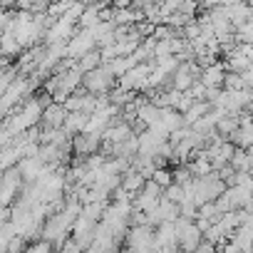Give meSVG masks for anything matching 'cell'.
I'll use <instances>...</instances> for the list:
<instances>
[{
  "mask_svg": "<svg viewBox=\"0 0 253 253\" xmlns=\"http://www.w3.org/2000/svg\"><path fill=\"white\" fill-rule=\"evenodd\" d=\"M117 84V77L107 70V65H99L82 75V87L92 94H109V89Z\"/></svg>",
  "mask_w": 253,
  "mask_h": 253,
  "instance_id": "6da1fadb",
  "label": "cell"
},
{
  "mask_svg": "<svg viewBox=\"0 0 253 253\" xmlns=\"http://www.w3.org/2000/svg\"><path fill=\"white\" fill-rule=\"evenodd\" d=\"M124 246L129 251H152L154 248V226L152 223H132L124 236Z\"/></svg>",
  "mask_w": 253,
  "mask_h": 253,
  "instance_id": "7a4b0ae2",
  "label": "cell"
},
{
  "mask_svg": "<svg viewBox=\"0 0 253 253\" xmlns=\"http://www.w3.org/2000/svg\"><path fill=\"white\" fill-rule=\"evenodd\" d=\"M174 223H176L179 248H181V251H196V246H199L201 238H204V231L196 226V221H194V218H186V216H179Z\"/></svg>",
  "mask_w": 253,
  "mask_h": 253,
  "instance_id": "3957f363",
  "label": "cell"
},
{
  "mask_svg": "<svg viewBox=\"0 0 253 253\" xmlns=\"http://www.w3.org/2000/svg\"><path fill=\"white\" fill-rule=\"evenodd\" d=\"M77 30V20L70 18V15H60V18H52L50 25L45 28V45H52V42H67L72 38V33Z\"/></svg>",
  "mask_w": 253,
  "mask_h": 253,
  "instance_id": "277c9868",
  "label": "cell"
},
{
  "mask_svg": "<svg viewBox=\"0 0 253 253\" xmlns=\"http://www.w3.org/2000/svg\"><path fill=\"white\" fill-rule=\"evenodd\" d=\"M152 67H154V62H137V65H132L129 70H126V72L117 80V84L124 87V89L144 92V87H147V77H149Z\"/></svg>",
  "mask_w": 253,
  "mask_h": 253,
  "instance_id": "5b68a950",
  "label": "cell"
},
{
  "mask_svg": "<svg viewBox=\"0 0 253 253\" xmlns=\"http://www.w3.org/2000/svg\"><path fill=\"white\" fill-rule=\"evenodd\" d=\"M23 176L15 167H10L8 171H3V176H0V204L3 206H10L18 194H23Z\"/></svg>",
  "mask_w": 253,
  "mask_h": 253,
  "instance_id": "8992f818",
  "label": "cell"
},
{
  "mask_svg": "<svg viewBox=\"0 0 253 253\" xmlns=\"http://www.w3.org/2000/svg\"><path fill=\"white\" fill-rule=\"evenodd\" d=\"M97 47V40H94V33L92 28H80L72 33V38L67 40V57L72 60H80L82 55H87L89 50Z\"/></svg>",
  "mask_w": 253,
  "mask_h": 253,
  "instance_id": "52a82bcc",
  "label": "cell"
},
{
  "mask_svg": "<svg viewBox=\"0 0 253 253\" xmlns=\"http://www.w3.org/2000/svg\"><path fill=\"white\" fill-rule=\"evenodd\" d=\"M176 223L174 221H162L154 226V251H176Z\"/></svg>",
  "mask_w": 253,
  "mask_h": 253,
  "instance_id": "ba28073f",
  "label": "cell"
},
{
  "mask_svg": "<svg viewBox=\"0 0 253 253\" xmlns=\"http://www.w3.org/2000/svg\"><path fill=\"white\" fill-rule=\"evenodd\" d=\"M134 134V129H132V122H114V124H109L107 129H104V134H102V147H109V144H122L124 139H129Z\"/></svg>",
  "mask_w": 253,
  "mask_h": 253,
  "instance_id": "9c48e42d",
  "label": "cell"
},
{
  "mask_svg": "<svg viewBox=\"0 0 253 253\" xmlns=\"http://www.w3.org/2000/svg\"><path fill=\"white\" fill-rule=\"evenodd\" d=\"M15 169L20 171V176H23L25 184H33V181L40 179V174H42V169H45V162H42L38 154H35V157H23V159L15 164Z\"/></svg>",
  "mask_w": 253,
  "mask_h": 253,
  "instance_id": "30bf717a",
  "label": "cell"
},
{
  "mask_svg": "<svg viewBox=\"0 0 253 253\" xmlns=\"http://www.w3.org/2000/svg\"><path fill=\"white\" fill-rule=\"evenodd\" d=\"M97 223H99V221H92V218H87L84 213H80V216L75 218V223H72V231H70V233L82 243V248H87V246H89V241H92V236H94Z\"/></svg>",
  "mask_w": 253,
  "mask_h": 253,
  "instance_id": "8fae6325",
  "label": "cell"
},
{
  "mask_svg": "<svg viewBox=\"0 0 253 253\" xmlns=\"http://www.w3.org/2000/svg\"><path fill=\"white\" fill-rule=\"evenodd\" d=\"M65 117H67V109H65V104L62 102H47L45 104V109H42V124L45 126H62V122H65Z\"/></svg>",
  "mask_w": 253,
  "mask_h": 253,
  "instance_id": "7c38bea8",
  "label": "cell"
},
{
  "mask_svg": "<svg viewBox=\"0 0 253 253\" xmlns=\"http://www.w3.org/2000/svg\"><path fill=\"white\" fill-rule=\"evenodd\" d=\"M223 77H226V67H223V62H211V65H206L204 70H201V82L206 84V87H223Z\"/></svg>",
  "mask_w": 253,
  "mask_h": 253,
  "instance_id": "4fadbf2b",
  "label": "cell"
},
{
  "mask_svg": "<svg viewBox=\"0 0 253 253\" xmlns=\"http://www.w3.org/2000/svg\"><path fill=\"white\" fill-rule=\"evenodd\" d=\"M25 47L18 42V38H15V33L10 30V28H5L3 33H0V55L3 57H15V55H20Z\"/></svg>",
  "mask_w": 253,
  "mask_h": 253,
  "instance_id": "5bb4252c",
  "label": "cell"
},
{
  "mask_svg": "<svg viewBox=\"0 0 253 253\" xmlns=\"http://www.w3.org/2000/svg\"><path fill=\"white\" fill-rule=\"evenodd\" d=\"M226 13H228V20H231L233 28H238L241 23L253 18V8L246 3V0H238V3H233V5H226Z\"/></svg>",
  "mask_w": 253,
  "mask_h": 253,
  "instance_id": "9a60e30c",
  "label": "cell"
},
{
  "mask_svg": "<svg viewBox=\"0 0 253 253\" xmlns=\"http://www.w3.org/2000/svg\"><path fill=\"white\" fill-rule=\"evenodd\" d=\"M147 184V176L142 174V171H137L134 167L132 169H126L124 174H122V189L126 191V194H137V191H142V186Z\"/></svg>",
  "mask_w": 253,
  "mask_h": 253,
  "instance_id": "2e32d148",
  "label": "cell"
},
{
  "mask_svg": "<svg viewBox=\"0 0 253 253\" xmlns=\"http://www.w3.org/2000/svg\"><path fill=\"white\" fill-rule=\"evenodd\" d=\"M159 122L169 129V134L174 132V129H179V126H184V114L176 109V107H162V112H159Z\"/></svg>",
  "mask_w": 253,
  "mask_h": 253,
  "instance_id": "e0dca14e",
  "label": "cell"
},
{
  "mask_svg": "<svg viewBox=\"0 0 253 253\" xmlns=\"http://www.w3.org/2000/svg\"><path fill=\"white\" fill-rule=\"evenodd\" d=\"M87 117H89V114H84V112H67V117H65V122H62V129H65L70 137L80 134V132L84 129V124H87Z\"/></svg>",
  "mask_w": 253,
  "mask_h": 253,
  "instance_id": "ac0fdd59",
  "label": "cell"
},
{
  "mask_svg": "<svg viewBox=\"0 0 253 253\" xmlns=\"http://www.w3.org/2000/svg\"><path fill=\"white\" fill-rule=\"evenodd\" d=\"M104 65H107V70L119 80L126 70L132 67V65H137V60H134V55H117V57H112L109 62H104Z\"/></svg>",
  "mask_w": 253,
  "mask_h": 253,
  "instance_id": "d6986e66",
  "label": "cell"
},
{
  "mask_svg": "<svg viewBox=\"0 0 253 253\" xmlns=\"http://www.w3.org/2000/svg\"><path fill=\"white\" fill-rule=\"evenodd\" d=\"M209 109H211V102H209V99H194L191 107H189L186 112H181V114H184V124L191 126V124H194L199 117H204Z\"/></svg>",
  "mask_w": 253,
  "mask_h": 253,
  "instance_id": "ffe728a7",
  "label": "cell"
},
{
  "mask_svg": "<svg viewBox=\"0 0 253 253\" xmlns=\"http://www.w3.org/2000/svg\"><path fill=\"white\" fill-rule=\"evenodd\" d=\"M107 204H109V201H84L80 213H84V216H87V218H92V221H102Z\"/></svg>",
  "mask_w": 253,
  "mask_h": 253,
  "instance_id": "44dd1931",
  "label": "cell"
},
{
  "mask_svg": "<svg viewBox=\"0 0 253 253\" xmlns=\"http://www.w3.org/2000/svg\"><path fill=\"white\" fill-rule=\"evenodd\" d=\"M99 65H102L99 50H89L87 55H82V57L77 60V67H80L82 72H89V70H94V67H99Z\"/></svg>",
  "mask_w": 253,
  "mask_h": 253,
  "instance_id": "7402d4cb",
  "label": "cell"
},
{
  "mask_svg": "<svg viewBox=\"0 0 253 253\" xmlns=\"http://www.w3.org/2000/svg\"><path fill=\"white\" fill-rule=\"evenodd\" d=\"M236 126H238V117H236V114H228V112H226V114H223V117H221V119L216 122V132H218L221 137H228V134H231V132L236 129Z\"/></svg>",
  "mask_w": 253,
  "mask_h": 253,
  "instance_id": "603a6c76",
  "label": "cell"
},
{
  "mask_svg": "<svg viewBox=\"0 0 253 253\" xmlns=\"http://www.w3.org/2000/svg\"><path fill=\"white\" fill-rule=\"evenodd\" d=\"M228 164H231L236 171H238V169H251V154H248V149H241V147H236V152L231 154Z\"/></svg>",
  "mask_w": 253,
  "mask_h": 253,
  "instance_id": "cb8c5ba5",
  "label": "cell"
},
{
  "mask_svg": "<svg viewBox=\"0 0 253 253\" xmlns=\"http://www.w3.org/2000/svg\"><path fill=\"white\" fill-rule=\"evenodd\" d=\"M149 179H152V181H157L162 189H167V186L174 181V174H171V169H169V167H164V164H162V167H157V169L152 171V176H149Z\"/></svg>",
  "mask_w": 253,
  "mask_h": 253,
  "instance_id": "d4e9b609",
  "label": "cell"
},
{
  "mask_svg": "<svg viewBox=\"0 0 253 253\" xmlns=\"http://www.w3.org/2000/svg\"><path fill=\"white\" fill-rule=\"evenodd\" d=\"M171 55H174L171 38H169V40H157V42H154V60H164V57H171Z\"/></svg>",
  "mask_w": 253,
  "mask_h": 253,
  "instance_id": "484cf974",
  "label": "cell"
},
{
  "mask_svg": "<svg viewBox=\"0 0 253 253\" xmlns=\"http://www.w3.org/2000/svg\"><path fill=\"white\" fill-rule=\"evenodd\" d=\"M164 196H167L169 201H176V204H181V201H184V196H186V191H184V184H176V181H171V184L164 189Z\"/></svg>",
  "mask_w": 253,
  "mask_h": 253,
  "instance_id": "4316f807",
  "label": "cell"
},
{
  "mask_svg": "<svg viewBox=\"0 0 253 253\" xmlns=\"http://www.w3.org/2000/svg\"><path fill=\"white\" fill-rule=\"evenodd\" d=\"M243 87H246V82H243L241 72H226V77H223V89H243Z\"/></svg>",
  "mask_w": 253,
  "mask_h": 253,
  "instance_id": "83f0119b",
  "label": "cell"
},
{
  "mask_svg": "<svg viewBox=\"0 0 253 253\" xmlns=\"http://www.w3.org/2000/svg\"><path fill=\"white\" fill-rule=\"evenodd\" d=\"M15 72H18L15 67H0V94H3V92L8 89V84L18 77Z\"/></svg>",
  "mask_w": 253,
  "mask_h": 253,
  "instance_id": "f1b7e54d",
  "label": "cell"
},
{
  "mask_svg": "<svg viewBox=\"0 0 253 253\" xmlns=\"http://www.w3.org/2000/svg\"><path fill=\"white\" fill-rule=\"evenodd\" d=\"M171 174H174V181H176V184H189V181L194 179V174L189 171V167H186V169L181 167V169H176V171H171Z\"/></svg>",
  "mask_w": 253,
  "mask_h": 253,
  "instance_id": "f546056e",
  "label": "cell"
},
{
  "mask_svg": "<svg viewBox=\"0 0 253 253\" xmlns=\"http://www.w3.org/2000/svg\"><path fill=\"white\" fill-rule=\"evenodd\" d=\"M52 248V243L47 241V238H42V241H38V243H28V251L30 253H42V251H50Z\"/></svg>",
  "mask_w": 253,
  "mask_h": 253,
  "instance_id": "4dcf8cb0",
  "label": "cell"
},
{
  "mask_svg": "<svg viewBox=\"0 0 253 253\" xmlns=\"http://www.w3.org/2000/svg\"><path fill=\"white\" fill-rule=\"evenodd\" d=\"M241 77H243V82H246V87H253V67H248V70H243V72H241Z\"/></svg>",
  "mask_w": 253,
  "mask_h": 253,
  "instance_id": "1f68e13d",
  "label": "cell"
},
{
  "mask_svg": "<svg viewBox=\"0 0 253 253\" xmlns=\"http://www.w3.org/2000/svg\"><path fill=\"white\" fill-rule=\"evenodd\" d=\"M15 5H18V0H0V8H3V10H10Z\"/></svg>",
  "mask_w": 253,
  "mask_h": 253,
  "instance_id": "d6a6232c",
  "label": "cell"
}]
</instances>
